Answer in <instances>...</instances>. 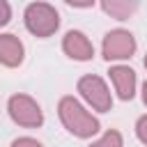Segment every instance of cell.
I'll use <instances>...</instances> for the list:
<instances>
[{
  "instance_id": "cell-2",
  "label": "cell",
  "mask_w": 147,
  "mask_h": 147,
  "mask_svg": "<svg viewBox=\"0 0 147 147\" xmlns=\"http://www.w3.org/2000/svg\"><path fill=\"white\" fill-rule=\"evenodd\" d=\"M23 21H25L28 32L39 39L53 37L60 28V14L48 2H30L23 11Z\"/></svg>"
},
{
  "instance_id": "cell-4",
  "label": "cell",
  "mask_w": 147,
  "mask_h": 147,
  "mask_svg": "<svg viewBox=\"0 0 147 147\" xmlns=\"http://www.w3.org/2000/svg\"><path fill=\"white\" fill-rule=\"evenodd\" d=\"M7 113L14 124L25 126V129H39L44 124L41 106L28 94H11L7 101Z\"/></svg>"
},
{
  "instance_id": "cell-10",
  "label": "cell",
  "mask_w": 147,
  "mask_h": 147,
  "mask_svg": "<svg viewBox=\"0 0 147 147\" xmlns=\"http://www.w3.org/2000/svg\"><path fill=\"white\" fill-rule=\"evenodd\" d=\"M87 147H124V140H122V133L115 131V129H108L101 138H96L92 145Z\"/></svg>"
},
{
  "instance_id": "cell-9",
  "label": "cell",
  "mask_w": 147,
  "mask_h": 147,
  "mask_svg": "<svg viewBox=\"0 0 147 147\" xmlns=\"http://www.w3.org/2000/svg\"><path fill=\"white\" fill-rule=\"evenodd\" d=\"M140 0H101V9L115 18V21H126L136 14Z\"/></svg>"
},
{
  "instance_id": "cell-15",
  "label": "cell",
  "mask_w": 147,
  "mask_h": 147,
  "mask_svg": "<svg viewBox=\"0 0 147 147\" xmlns=\"http://www.w3.org/2000/svg\"><path fill=\"white\" fill-rule=\"evenodd\" d=\"M142 103L147 106V80L142 83Z\"/></svg>"
},
{
  "instance_id": "cell-13",
  "label": "cell",
  "mask_w": 147,
  "mask_h": 147,
  "mask_svg": "<svg viewBox=\"0 0 147 147\" xmlns=\"http://www.w3.org/2000/svg\"><path fill=\"white\" fill-rule=\"evenodd\" d=\"M9 18H11V7H9V2H7V0H0V28H2V25H7V23H9Z\"/></svg>"
},
{
  "instance_id": "cell-11",
  "label": "cell",
  "mask_w": 147,
  "mask_h": 147,
  "mask_svg": "<svg viewBox=\"0 0 147 147\" xmlns=\"http://www.w3.org/2000/svg\"><path fill=\"white\" fill-rule=\"evenodd\" d=\"M9 147H44L37 138H30V136H21V138H16V140H11V145Z\"/></svg>"
},
{
  "instance_id": "cell-3",
  "label": "cell",
  "mask_w": 147,
  "mask_h": 147,
  "mask_svg": "<svg viewBox=\"0 0 147 147\" xmlns=\"http://www.w3.org/2000/svg\"><path fill=\"white\" fill-rule=\"evenodd\" d=\"M76 90H78V94L83 96V101H85L92 110H96V113H108V110L113 108V94H110V90H108V85H106V80H103L101 76H94V74L83 76V78L78 80Z\"/></svg>"
},
{
  "instance_id": "cell-8",
  "label": "cell",
  "mask_w": 147,
  "mask_h": 147,
  "mask_svg": "<svg viewBox=\"0 0 147 147\" xmlns=\"http://www.w3.org/2000/svg\"><path fill=\"white\" fill-rule=\"evenodd\" d=\"M23 57H25L23 41L11 32H0V64L16 69L18 64H23Z\"/></svg>"
},
{
  "instance_id": "cell-14",
  "label": "cell",
  "mask_w": 147,
  "mask_h": 147,
  "mask_svg": "<svg viewBox=\"0 0 147 147\" xmlns=\"http://www.w3.org/2000/svg\"><path fill=\"white\" fill-rule=\"evenodd\" d=\"M67 5H71V7H78V9H87V7H92L96 0H64Z\"/></svg>"
},
{
  "instance_id": "cell-16",
  "label": "cell",
  "mask_w": 147,
  "mask_h": 147,
  "mask_svg": "<svg viewBox=\"0 0 147 147\" xmlns=\"http://www.w3.org/2000/svg\"><path fill=\"white\" fill-rule=\"evenodd\" d=\"M145 69H147V55H145Z\"/></svg>"
},
{
  "instance_id": "cell-1",
  "label": "cell",
  "mask_w": 147,
  "mask_h": 147,
  "mask_svg": "<svg viewBox=\"0 0 147 147\" xmlns=\"http://www.w3.org/2000/svg\"><path fill=\"white\" fill-rule=\"evenodd\" d=\"M57 115H60L62 126H64L71 136H76V138H92V136H96L99 129H101L99 119H96L76 96H69V94L60 99V103H57Z\"/></svg>"
},
{
  "instance_id": "cell-12",
  "label": "cell",
  "mask_w": 147,
  "mask_h": 147,
  "mask_svg": "<svg viewBox=\"0 0 147 147\" xmlns=\"http://www.w3.org/2000/svg\"><path fill=\"white\" fill-rule=\"evenodd\" d=\"M136 136H138V140L142 145H147V115L138 117V122H136Z\"/></svg>"
},
{
  "instance_id": "cell-7",
  "label": "cell",
  "mask_w": 147,
  "mask_h": 147,
  "mask_svg": "<svg viewBox=\"0 0 147 147\" xmlns=\"http://www.w3.org/2000/svg\"><path fill=\"white\" fill-rule=\"evenodd\" d=\"M108 74H110V80H113V87H115L117 96L122 101H131L136 96V85H138L136 71L126 64H115V67H110Z\"/></svg>"
},
{
  "instance_id": "cell-5",
  "label": "cell",
  "mask_w": 147,
  "mask_h": 147,
  "mask_svg": "<svg viewBox=\"0 0 147 147\" xmlns=\"http://www.w3.org/2000/svg\"><path fill=\"white\" fill-rule=\"evenodd\" d=\"M138 44H136V37L124 30V28H115V30H108L103 34V41H101V55L108 60V62H119V60H129L133 57Z\"/></svg>"
},
{
  "instance_id": "cell-6",
  "label": "cell",
  "mask_w": 147,
  "mask_h": 147,
  "mask_svg": "<svg viewBox=\"0 0 147 147\" xmlns=\"http://www.w3.org/2000/svg\"><path fill=\"white\" fill-rule=\"evenodd\" d=\"M62 51L67 57H71L76 62H87L94 57V46L87 39V34L80 30H69L62 37Z\"/></svg>"
}]
</instances>
